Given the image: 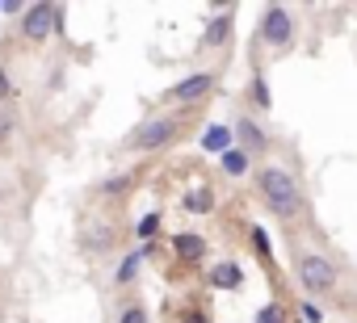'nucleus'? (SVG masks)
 <instances>
[{
    "label": "nucleus",
    "instance_id": "obj_1",
    "mask_svg": "<svg viewBox=\"0 0 357 323\" xmlns=\"http://www.w3.org/2000/svg\"><path fill=\"white\" fill-rule=\"evenodd\" d=\"M257 198H261V206H265L278 223H294V219L307 210V198H303L298 177H294L286 164H273V159L257 168Z\"/></svg>",
    "mask_w": 357,
    "mask_h": 323
},
{
    "label": "nucleus",
    "instance_id": "obj_2",
    "mask_svg": "<svg viewBox=\"0 0 357 323\" xmlns=\"http://www.w3.org/2000/svg\"><path fill=\"white\" fill-rule=\"evenodd\" d=\"M181 113H155L147 122H139L126 139H122V151H160L168 143H176V134H181Z\"/></svg>",
    "mask_w": 357,
    "mask_h": 323
},
{
    "label": "nucleus",
    "instance_id": "obj_3",
    "mask_svg": "<svg viewBox=\"0 0 357 323\" xmlns=\"http://www.w3.org/2000/svg\"><path fill=\"white\" fill-rule=\"evenodd\" d=\"M294 281H298L307 294H328V290H336L340 269H336V260H328L324 252L298 248V252H294Z\"/></svg>",
    "mask_w": 357,
    "mask_h": 323
},
{
    "label": "nucleus",
    "instance_id": "obj_4",
    "mask_svg": "<svg viewBox=\"0 0 357 323\" xmlns=\"http://www.w3.org/2000/svg\"><path fill=\"white\" fill-rule=\"evenodd\" d=\"M294 34H298V26H294V13L286 5H269L261 13V42L269 51H286L294 42Z\"/></svg>",
    "mask_w": 357,
    "mask_h": 323
},
{
    "label": "nucleus",
    "instance_id": "obj_5",
    "mask_svg": "<svg viewBox=\"0 0 357 323\" xmlns=\"http://www.w3.org/2000/svg\"><path fill=\"white\" fill-rule=\"evenodd\" d=\"M63 22V9L59 5H26L22 9V38L26 42H47Z\"/></svg>",
    "mask_w": 357,
    "mask_h": 323
},
{
    "label": "nucleus",
    "instance_id": "obj_6",
    "mask_svg": "<svg viewBox=\"0 0 357 323\" xmlns=\"http://www.w3.org/2000/svg\"><path fill=\"white\" fill-rule=\"evenodd\" d=\"M215 80H219L215 72H194V76H185V80H176V84L164 93V101L190 109V105H198V101H206V97L215 93Z\"/></svg>",
    "mask_w": 357,
    "mask_h": 323
},
{
    "label": "nucleus",
    "instance_id": "obj_7",
    "mask_svg": "<svg viewBox=\"0 0 357 323\" xmlns=\"http://www.w3.org/2000/svg\"><path fill=\"white\" fill-rule=\"evenodd\" d=\"M231 139H236V147H240L244 155H261V151H269V134H265V130H261V122H257V118H248V113H240V118H236Z\"/></svg>",
    "mask_w": 357,
    "mask_h": 323
},
{
    "label": "nucleus",
    "instance_id": "obj_8",
    "mask_svg": "<svg viewBox=\"0 0 357 323\" xmlns=\"http://www.w3.org/2000/svg\"><path fill=\"white\" fill-rule=\"evenodd\" d=\"M231 30H236V13H215L211 22H206V30H202V51H219V47H227L231 42Z\"/></svg>",
    "mask_w": 357,
    "mask_h": 323
},
{
    "label": "nucleus",
    "instance_id": "obj_9",
    "mask_svg": "<svg viewBox=\"0 0 357 323\" xmlns=\"http://www.w3.org/2000/svg\"><path fill=\"white\" fill-rule=\"evenodd\" d=\"M172 252H176V260H181V265H198L206 256V239L198 231H176L172 235Z\"/></svg>",
    "mask_w": 357,
    "mask_h": 323
},
{
    "label": "nucleus",
    "instance_id": "obj_10",
    "mask_svg": "<svg viewBox=\"0 0 357 323\" xmlns=\"http://www.w3.org/2000/svg\"><path fill=\"white\" fill-rule=\"evenodd\" d=\"M114 239H118V231H114V223H93V227H84L80 231V248L84 252H109L114 248Z\"/></svg>",
    "mask_w": 357,
    "mask_h": 323
},
{
    "label": "nucleus",
    "instance_id": "obj_11",
    "mask_svg": "<svg viewBox=\"0 0 357 323\" xmlns=\"http://www.w3.org/2000/svg\"><path fill=\"white\" fill-rule=\"evenodd\" d=\"M206 281H211V290H240V285H244V265L219 260V265H211Z\"/></svg>",
    "mask_w": 357,
    "mask_h": 323
},
{
    "label": "nucleus",
    "instance_id": "obj_12",
    "mask_svg": "<svg viewBox=\"0 0 357 323\" xmlns=\"http://www.w3.org/2000/svg\"><path fill=\"white\" fill-rule=\"evenodd\" d=\"M215 206H219V194H215L211 185H194V189H185V198H181V210H185V214H215Z\"/></svg>",
    "mask_w": 357,
    "mask_h": 323
},
{
    "label": "nucleus",
    "instance_id": "obj_13",
    "mask_svg": "<svg viewBox=\"0 0 357 323\" xmlns=\"http://www.w3.org/2000/svg\"><path fill=\"white\" fill-rule=\"evenodd\" d=\"M130 189H135V173H109V177L97 185V198L122 202V198H130Z\"/></svg>",
    "mask_w": 357,
    "mask_h": 323
},
{
    "label": "nucleus",
    "instance_id": "obj_14",
    "mask_svg": "<svg viewBox=\"0 0 357 323\" xmlns=\"http://www.w3.org/2000/svg\"><path fill=\"white\" fill-rule=\"evenodd\" d=\"M219 168H223V177L240 181V177H248V173H252V155H244L240 147H227V151L219 155Z\"/></svg>",
    "mask_w": 357,
    "mask_h": 323
},
{
    "label": "nucleus",
    "instance_id": "obj_15",
    "mask_svg": "<svg viewBox=\"0 0 357 323\" xmlns=\"http://www.w3.org/2000/svg\"><path fill=\"white\" fill-rule=\"evenodd\" d=\"M143 256H147V248L126 252V256L118 260V269H114V285H130V281L139 277V269H143Z\"/></svg>",
    "mask_w": 357,
    "mask_h": 323
},
{
    "label": "nucleus",
    "instance_id": "obj_16",
    "mask_svg": "<svg viewBox=\"0 0 357 323\" xmlns=\"http://www.w3.org/2000/svg\"><path fill=\"white\" fill-rule=\"evenodd\" d=\"M227 147H236V139H231V126H206V134H202V151H215V155H223Z\"/></svg>",
    "mask_w": 357,
    "mask_h": 323
},
{
    "label": "nucleus",
    "instance_id": "obj_17",
    "mask_svg": "<svg viewBox=\"0 0 357 323\" xmlns=\"http://www.w3.org/2000/svg\"><path fill=\"white\" fill-rule=\"evenodd\" d=\"M248 101H252V109H261V113L273 105V93H269L265 72H252V80H248Z\"/></svg>",
    "mask_w": 357,
    "mask_h": 323
},
{
    "label": "nucleus",
    "instance_id": "obj_18",
    "mask_svg": "<svg viewBox=\"0 0 357 323\" xmlns=\"http://www.w3.org/2000/svg\"><path fill=\"white\" fill-rule=\"evenodd\" d=\"M17 84L9 80V72H5V63H0V109H9V105H17Z\"/></svg>",
    "mask_w": 357,
    "mask_h": 323
},
{
    "label": "nucleus",
    "instance_id": "obj_19",
    "mask_svg": "<svg viewBox=\"0 0 357 323\" xmlns=\"http://www.w3.org/2000/svg\"><path fill=\"white\" fill-rule=\"evenodd\" d=\"M118 323H151V315H147L143 302H126V306L118 310Z\"/></svg>",
    "mask_w": 357,
    "mask_h": 323
},
{
    "label": "nucleus",
    "instance_id": "obj_20",
    "mask_svg": "<svg viewBox=\"0 0 357 323\" xmlns=\"http://www.w3.org/2000/svg\"><path fill=\"white\" fill-rule=\"evenodd\" d=\"M155 231H160V214L151 210V214H143V219H139V227H135V235H139V239L147 244V239H155Z\"/></svg>",
    "mask_w": 357,
    "mask_h": 323
},
{
    "label": "nucleus",
    "instance_id": "obj_21",
    "mask_svg": "<svg viewBox=\"0 0 357 323\" xmlns=\"http://www.w3.org/2000/svg\"><path fill=\"white\" fill-rule=\"evenodd\" d=\"M257 323H290V319H286L282 302H265V306L257 310Z\"/></svg>",
    "mask_w": 357,
    "mask_h": 323
},
{
    "label": "nucleus",
    "instance_id": "obj_22",
    "mask_svg": "<svg viewBox=\"0 0 357 323\" xmlns=\"http://www.w3.org/2000/svg\"><path fill=\"white\" fill-rule=\"evenodd\" d=\"M13 134H17V118L9 109H0V143H9Z\"/></svg>",
    "mask_w": 357,
    "mask_h": 323
},
{
    "label": "nucleus",
    "instance_id": "obj_23",
    "mask_svg": "<svg viewBox=\"0 0 357 323\" xmlns=\"http://www.w3.org/2000/svg\"><path fill=\"white\" fill-rule=\"evenodd\" d=\"M248 231H252V248H257L261 256H269V235H265L261 227H248Z\"/></svg>",
    "mask_w": 357,
    "mask_h": 323
},
{
    "label": "nucleus",
    "instance_id": "obj_24",
    "mask_svg": "<svg viewBox=\"0 0 357 323\" xmlns=\"http://www.w3.org/2000/svg\"><path fill=\"white\" fill-rule=\"evenodd\" d=\"M181 323H211V315H206L202 306H190V310L181 315Z\"/></svg>",
    "mask_w": 357,
    "mask_h": 323
},
{
    "label": "nucleus",
    "instance_id": "obj_25",
    "mask_svg": "<svg viewBox=\"0 0 357 323\" xmlns=\"http://www.w3.org/2000/svg\"><path fill=\"white\" fill-rule=\"evenodd\" d=\"M303 319H307V323H319V319H324V310H319L315 302H303Z\"/></svg>",
    "mask_w": 357,
    "mask_h": 323
}]
</instances>
